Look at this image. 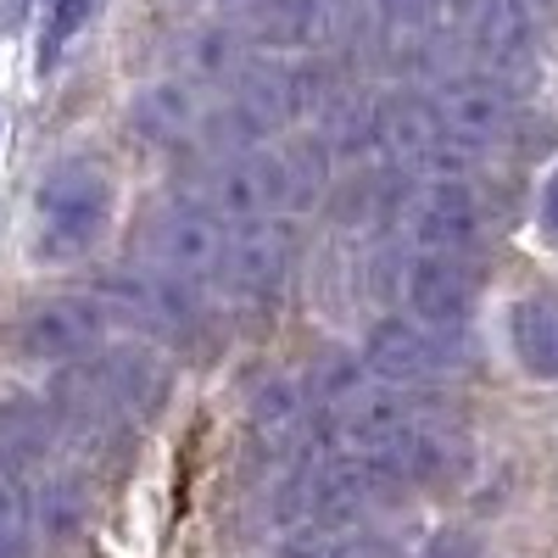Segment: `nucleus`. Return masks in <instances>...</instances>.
<instances>
[{
	"instance_id": "nucleus-1",
	"label": "nucleus",
	"mask_w": 558,
	"mask_h": 558,
	"mask_svg": "<svg viewBox=\"0 0 558 558\" xmlns=\"http://www.w3.org/2000/svg\"><path fill=\"white\" fill-rule=\"evenodd\" d=\"M408 497L380 458H296L268 492V514L279 531L307 525H352L375 508Z\"/></svg>"
},
{
	"instance_id": "nucleus-2",
	"label": "nucleus",
	"mask_w": 558,
	"mask_h": 558,
	"mask_svg": "<svg viewBox=\"0 0 558 558\" xmlns=\"http://www.w3.org/2000/svg\"><path fill=\"white\" fill-rule=\"evenodd\" d=\"M112 223V179L96 157H62L34 184V257L73 263L107 235Z\"/></svg>"
},
{
	"instance_id": "nucleus-3",
	"label": "nucleus",
	"mask_w": 558,
	"mask_h": 558,
	"mask_svg": "<svg viewBox=\"0 0 558 558\" xmlns=\"http://www.w3.org/2000/svg\"><path fill=\"white\" fill-rule=\"evenodd\" d=\"M229 252V223L213 218L202 202H168L140 223V263L184 279V286H218Z\"/></svg>"
},
{
	"instance_id": "nucleus-4",
	"label": "nucleus",
	"mask_w": 558,
	"mask_h": 558,
	"mask_svg": "<svg viewBox=\"0 0 558 558\" xmlns=\"http://www.w3.org/2000/svg\"><path fill=\"white\" fill-rule=\"evenodd\" d=\"M470 363V341L463 330L447 324H425V318H380L363 341V375L380 386H430L452 368Z\"/></svg>"
},
{
	"instance_id": "nucleus-5",
	"label": "nucleus",
	"mask_w": 558,
	"mask_h": 558,
	"mask_svg": "<svg viewBox=\"0 0 558 558\" xmlns=\"http://www.w3.org/2000/svg\"><path fill=\"white\" fill-rule=\"evenodd\" d=\"M481 229H486V207H481V191L463 173H436L402 202L408 252L470 257L481 246Z\"/></svg>"
},
{
	"instance_id": "nucleus-6",
	"label": "nucleus",
	"mask_w": 558,
	"mask_h": 558,
	"mask_svg": "<svg viewBox=\"0 0 558 558\" xmlns=\"http://www.w3.org/2000/svg\"><path fill=\"white\" fill-rule=\"evenodd\" d=\"M107 330H112V318L96 291H62L17 313L12 347L28 363H78L107 341Z\"/></svg>"
},
{
	"instance_id": "nucleus-7",
	"label": "nucleus",
	"mask_w": 558,
	"mask_h": 558,
	"mask_svg": "<svg viewBox=\"0 0 558 558\" xmlns=\"http://www.w3.org/2000/svg\"><path fill=\"white\" fill-rule=\"evenodd\" d=\"M96 296H101L107 318L123 324V330H134V336H184V330H196V318H202L196 286L168 279V274H157L146 263L101 279Z\"/></svg>"
},
{
	"instance_id": "nucleus-8",
	"label": "nucleus",
	"mask_w": 558,
	"mask_h": 558,
	"mask_svg": "<svg viewBox=\"0 0 558 558\" xmlns=\"http://www.w3.org/2000/svg\"><path fill=\"white\" fill-rule=\"evenodd\" d=\"M391 296H402L408 318L447 324L463 330L481 296V274L470 257H441V252H397L391 257Z\"/></svg>"
},
{
	"instance_id": "nucleus-9",
	"label": "nucleus",
	"mask_w": 558,
	"mask_h": 558,
	"mask_svg": "<svg viewBox=\"0 0 558 558\" xmlns=\"http://www.w3.org/2000/svg\"><path fill=\"white\" fill-rule=\"evenodd\" d=\"M425 101H430V112H436L441 140H447L463 162H475L481 151L502 146L508 129H514V89H508L497 73L447 78L436 96H425Z\"/></svg>"
},
{
	"instance_id": "nucleus-10",
	"label": "nucleus",
	"mask_w": 558,
	"mask_h": 558,
	"mask_svg": "<svg viewBox=\"0 0 558 558\" xmlns=\"http://www.w3.org/2000/svg\"><path fill=\"white\" fill-rule=\"evenodd\" d=\"M78 375L96 386V397L123 418V425H146V418L162 413L168 402V363L146 347V341H123V347H96L84 363H78Z\"/></svg>"
},
{
	"instance_id": "nucleus-11",
	"label": "nucleus",
	"mask_w": 558,
	"mask_h": 558,
	"mask_svg": "<svg viewBox=\"0 0 558 558\" xmlns=\"http://www.w3.org/2000/svg\"><path fill=\"white\" fill-rule=\"evenodd\" d=\"M223 28L268 51H302L341 28V0H218Z\"/></svg>"
},
{
	"instance_id": "nucleus-12",
	"label": "nucleus",
	"mask_w": 558,
	"mask_h": 558,
	"mask_svg": "<svg viewBox=\"0 0 558 558\" xmlns=\"http://www.w3.org/2000/svg\"><path fill=\"white\" fill-rule=\"evenodd\" d=\"M291 229L279 218H263V223H241L229 229V252H223V274L218 286H229L246 302H274L291 279Z\"/></svg>"
},
{
	"instance_id": "nucleus-13",
	"label": "nucleus",
	"mask_w": 558,
	"mask_h": 558,
	"mask_svg": "<svg viewBox=\"0 0 558 558\" xmlns=\"http://www.w3.org/2000/svg\"><path fill=\"white\" fill-rule=\"evenodd\" d=\"M246 436H252L257 458L296 463V452L313 436V402H307V391L296 380H263L252 391V408H246Z\"/></svg>"
},
{
	"instance_id": "nucleus-14",
	"label": "nucleus",
	"mask_w": 558,
	"mask_h": 558,
	"mask_svg": "<svg viewBox=\"0 0 558 558\" xmlns=\"http://www.w3.org/2000/svg\"><path fill=\"white\" fill-rule=\"evenodd\" d=\"M470 39L492 73H514L536 57V7L531 0H475Z\"/></svg>"
},
{
	"instance_id": "nucleus-15",
	"label": "nucleus",
	"mask_w": 558,
	"mask_h": 558,
	"mask_svg": "<svg viewBox=\"0 0 558 558\" xmlns=\"http://www.w3.org/2000/svg\"><path fill=\"white\" fill-rule=\"evenodd\" d=\"M57 447V413L51 402H34V397H12L0 402V470L28 475L39 470Z\"/></svg>"
},
{
	"instance_id": "nucleus-16",
	"label": "nucleus",
	"mask_w": 558,
	"mask_h": 558,
	"mask_svg": "<svg viewBox=\"0 0 558 558\" xmlns=\"http://www.w3.org/2000/svg\"><path fill=\"white\" fill-rule=\"evenodd\" d=\"M508 341H514L525 375L558 380V296H520L508 307Z\"/></svg>"
},
{
	"instance_id": "nucleus-17",
	"label": "nucleus",
	"mask_w": 558,
	"mask_h": 558,
	"mask_svg": "<svg viewBox=\"0 0 558 558\" xmlns=\"http://www.w3.org/2000/svg\"><path fill=\"white\" fill-rule=\"evenodd\" d=\"M129 123H134V134L157 140V146H173L179 134L196 129V101H191V89H179V84H157L134 101Z\"/></svg>"
},
{
	"instance_id": "nucleus-18",
	"label": "nucleus",
	"mask_w": 558,
	"mask_h": 558,
	"mask_svg": "<svg viewBox=\"0 0 558 558\" xmlns=\"http://www.w3.org/2000/svg\"><path fill=\"white\" fill-rule=\"evenodd\" d=\"M89 17H96V0H51V12H45V39H39V68H51L78 39V28H89Z\"/></svg>"
},
{
	"instance_id": "nucleus-19",
	"label": "nucleus",
	"mask_w": 558,
	"mask_h": 558,
	"mask_svg": "<svg viewBox=\"0 0 558 558\" xmlns=\"http://www.w3.org/2000/svg\"><path fill=\"white\" fill-rule=\"evenodd\" d=\"M0 558H28V497L12 470H0Z\"/></svg>"
},
{
	"instance_id": "nucleus-20",
	"label": "nucleus",
	"mask_w": 558,
	"mask_h": 558,
	"mask_svg": "<svg viewBox=\"0 0 558 558\" xmlns=\"http://www.w3.org/2000/svg\"><path fill=\"white\" fill-rule=\"evenodd\" d=\"M84 486L73 481V475H57V481H45V492H39V525L51 531V536H68L78 520H84Z\"/></svg>"
},
{
	"instance_id": "nucleus-21",
	"label": "nucleus",
	"mask_w": 558,
	"mask_h": 558,
	"mask_svg": "<svg viewBox=\"0 0 558 558\" xmlns=\"http://www.w3.org/2000/svg\"><path fill=\"white\" fill-rule=\"evenodd\" d=\"M347 542H352V525H307V531H291L279 558H347Z\"/></svg>"
},
{
	"instance_id": "nucleus-22",
	"label": "nucleus",
	"mask_w": 558,
	"mask_h": 558,
	"mask_svg": "<svg viewBox=\"0 0 558 558\" xmlns=\"http://www.w3.org/2000/svg\"><path fill=\"white\" fill-rule=\"evenodd\" d=\"M425 558H481V542H475L470 531H441V536L425 547Z\"/></svg>"
},
{
	"instance_id": "nucleus-23",
	"label": "nucleus",
	"mask_w": 558,
	"mask_h": 558,
	"mask_svg": "<svg viewBox=\"0 0 558 558\" xmlns=\"http://www.w3.org/2000/svg\"><path fill=\"white\" fill-rule=\"evenodd\" d=\"M536 218H542V229H547V241L558 246V168L547 173V184H542V202H536Z\"/></svg>"
},
{
	"instance_id": "nucleus-24",
	"label": "nucleus",
	"mask_w": 558,
	"mask_h": 558,
	"mask_svg": "<svg viewBox=\"0 0 558 558\" xmlns=\"http://www.w3.org/2000/svg\"><path fill=\"white\" fill-rule=\"evenodd\" d=\"M23 17V0H0V23H17Z\"/></svg>"
}]
</instances>
